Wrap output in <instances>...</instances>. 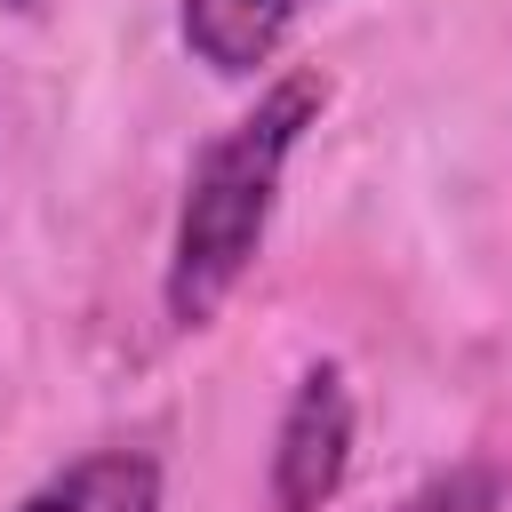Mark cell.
Returning a JSON list of instances; mask_svg holds the SVG:
<instances>
[{"mask_svg":"<svg viewBox=\"0 0 512 512\" xmlns=\"http://www.w3.org/2000/svg\"><path fill=\"white\" fill-rule=\"evenodd\" d=\"M328 80L320 72H280L232 128H216L184 176L176 200V240H168V272H160V304L176 328H208L224 312V296L248 280L272 208H280V176L304 144V128L320 120Z\"/></svg>","mask_w":512,"mask_h":512,"instance_id":"1","label":"cell"},{"mask_svg":"<svg viewBox=\"0 0 512 512\" xmlns=\"http://www.w3.org/2000/svg\"><path fill=\"white\" fill-rule=\"evenodd\" d=\"M352 432H360V408H352V384L336 360L304 368L280 424H272V504L280 512H320L336 504L344 472H352Z\"/></svg>","mask_w":512,"mask_h":512,"instance_id":"2","label":"cell"},{"mask_svg":"<svg viewBox=\"0 0 512 512\" xmlns=\"http://www.w3.org/2000/svg\"><path fill=\"white\" fill-rule=\"evenodd\" d=\"M304 8L312 0H176V32L208 72L248 80V72H264L280 56V40L296 32Z\"/></svg>","mask_w":512,"mask_h":512,"instance_id":"3","label":"cell"},{"mask_svg":"<svg viewBox=\"0 0 512 512\" xmlns=\"http://www.w3.org/2000/svg\"><path fill=\"white\" fill-rule=\"evenodd\" d=\"M160 488H168L160 456H144V448H88L64 472H48L16 512H160Z\"/></svg>","mask_w":512,"mask_h":512,"instance_id":"4","label":"cell"},{"mask_svg":"<svg viewBox=\"0 0 512 512\" xmlns=\"http://www.w3.org/2000/svg\"><path fill=\"white\" fill-rule=\"evenodd\" d=\"M400 512H504V472L464 456V464H440L424 488L400 496Z\"/></svg>","mask_w":512,"mask_h":512,"instance_id":"5","label":"cell"},{"mask_svg":"<svg viewBox=\"0 0 512 512\" xmlns=\"http://www.w3.org/2000/svg\"><path fill=\"white\" fill-rule=\"evenodd\" d=\"M8 8H24V16H32V8H40V0H8Z\"/></svg>","mask_w":512,"mask_h":512,"instance_id":"6","label":"cell"}]
</instances>
